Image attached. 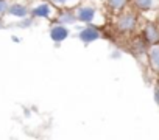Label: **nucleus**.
<instances>
[{
    "instance_id": "dca6fc26",
    "label": "nucleus",
    "mask_w": 159,
    "mask_h": 140,
    "mask_svg": "<svg viewBox=\"0 0 159 140\" xmlns=\"http://www.w3.org/2000/svg\"><path fill=\"white\" fill-rule=\"evenodd\" d=\"M109 56H111V59H119V58L122 56V51H120V50H112Z\"/></svg>"
},
{
    "instance_id": "f3484780",
    "label": "nucleus",
    "mask_w": 159,
    "mask_h": 140,
    "mask_svg": "<svg viewBox=\"0 0 159 140\" xmlns=\"http://www.w3.org/2000/svg\"><path fill=\"white\" fill-rule=\"evenodd\" d=\"M11 41H13V42H16V44L22 42V39H20L19 36H16V34H11Z\"/></svg>"
},
{
    "instance_id": "39448f33",
    "label": "nucleus",
    "mask_w": 159,
    "mask_h": 140,
    "mask_svg": "<svg viewBox=\"0 0 159 140\" xmlns=\"http://www.w3.org/2000/svg\"><path fill=\"white\" fill-rule=\"evenodd\" d=\"M140 34L147 41V44H157L159 42V22L147 20L140 27Z\"/></svg>"
},
{
    "instance_id": "4468645a",
    "label": "nucleus",
    "mask_w": 159,
    "mask_h": 140,
    "mask_svg": "<svg viewBox=\"0 0 159 140\" xmlns=\"http://www.w3.org/2000/svg\"><path fill=\"white\" fill-rule=\"evenodd\" d=\"M8 7H10V0H0V17H5L7 16Z\"/></svg>"
},
{
    "instance_id": "1a4fd4ad",
    "label": "nucleus",
    "mask_w": 159,
    "mask_h": 140,
    "mask_svg": "<svg viewBox=\"0 0 159 140\" xmlns=\"http://www.w3.org/2000/svg\"><path fill=\"white\" fill-rule=\"evenodd\" d=\"M55 22H59V24L67 25V27H73V25H76L78 20H76V16H75V10H73V8H64V10H59Z\"/></svg>"
},
{
    "instance_id": "a211bd4d",
    "label": "nucleus",
    "mask_w": 159,
    "mask_h": 140,
    "mask_svg": "<svg viewBox=\"0 0 159 140\" xmlns=\"http://www.w3.org/2000/svg\"><path fill=\"white\" fill-rule=\"evenodd\" d=\"M5 27V22H3V17H0V28Z\"/></svg>"
},
{
    "instance_id": "f8f14e48",
    "label": "nucleus",
    "mask_w": 159,
    "mask_h": 140,
    "mask_svg": "<svg viewBox=\"0 0 159 140\" xmlns=\"http://www.w3.org/2000/svg\"><path fill=\"white\" fill-rule=\"evenodd\" d=\"M50 3H53L58 10H64V8H75L81 3V0H48Z\"/></svg>"
},
{
    "instance_id": "f257e3e1",
    "label": "nucleus",
    "mask_w": 159,
    "mask_h": 140,
    "mask_svg": "<svg viewBox=\"0 0 159 140\" xmlns=\"http://www.w3.org/2000/svg\"><path fill=\"white\" fill-rule=\"evenodd\" d=\"M78 24L81 25H97L102 27L106 24V14H105V5H97L95 2L89 0H81V3L73 8Z\"/></svg>"
},
{
    "instance_id": "6e6552de",
    "label": "nucleus",
    "mask_w": 159,
    "mask_h": 140,
    "mask_svg": "<svg viewBox=\"0 0 159 140\" xmlns=\"http://www.w3.org/2000/svg\"><path fill=\"white\" fill-rule=\"evenodd\" d=\"M147 61L150 70L159 77V42L157 44H150L147 48Z\"/></svg>"
},
{
    "instance_id": "423d86ee",
    "label": "nucleus",
    "mask_w": 159,
    "mask_h": 140,
    "mask_svg": "<svg viewBox=\"0 0 159 140\" xmlns=\"http://www.w3.org/2000/svg\"><path fill=\"white\" fill-rule=\"evenodd\" d=\"M48 36H50V39H52L55 44H61V42H64L66 39H69V36H70V27L62 25V24H59V22H55V24L48 28Z\"/></svg>"
},
{
    "instance_id": "9d476101",
    "label": "nucleus",
    "mask_w": 159,
    "mask_h": 140,
    "mask_svg": "<svg viewBox=\"0 0 159 140\" xmlns=\"http://www.w3.org/2000/svg\"><path fill=\"white\" fill-rule=\"evenodd\" d=\"M131 3L140 13H150L159 8V0H131Z\"/></svg>"
},
{
    "instance_id": "0eeeda50",
    "label": "nucleus",
    "mask_w": 159,
    "mask_h": 140,
    "mask_svg": "<svg viewBox=\"0 0 159 140\" xmlns=\"http://www.w3.org/2000/svg\"><path fill=\"white\" fill-rule=\"evenodd\" d=\"M7 16L17 19V20L22 17H27V16H30V5L25 2H10Z\"/></svg>"
},
{
    "instance_id": "f03ea898",
    "label": "nucleus",
    "mask_w": 159,
    "mask_h": 140,
    "mask_svg": "<svg viewBox=\"0 0 159 140\" xmlns=\"http://www.w3.org/2000/svg\"><path fill=\"white\" fill-rule=\"evenodd\" d=\"M114 27L122 34H133L139 27V14L134 7H126L114 17Z\"/></svg>"
},
{
    "instance_id": "2eb2a0df",
    "label": "nucleus",
    "mask_w": 159,
    "mask_h": 140,
    "mask_svg": "<svg viewBox=\"0 0 159 140\" xmlns=\"http://www.w3.org/2000/svg\"><path fill=\"white\" fill-rule=\"evenodd\" d=\"M153 98H154V103L159 106V84L154 86V90H153Z\"/></svg>"
},
{
    "instance_id": "20e7f679",
    "label": "nucleus",
    "mask_w": 159,
    "mask_h": 140,
    "mask_svg": "<svg viewBox=\"0 0 159 140\" xmlns=\"http://www.w3.org/2000/svg\"><path fill=\"white\" fill-rule=\"evenodd\" d=\"M76 37L81 41L84 45H89V44H92V42L102 39L103 34H102L100 27H97V25H83L81 28L78 30Z\"/></svg>"
},
{
    "instance_id": "9b49d317",
    "label": "nucleus",
    "mask_w": 159,
    "mask_h": 140,
    "mask_svg": "<svg viewBox=\"0 0 159 140\" xmlns=\"http://www.w3.org/2000/svg\"><path fill=\"white\" fill-rule=\"evenodd\" d=\"M131 0H105V8L114 14L123 11L126 7H129Z\"/></svg>"
},
{
    "instance_id": "7ed1b4c3",
    "label": "nucleus",
    "mask_w": 159,
    "mask_h": 140,
    "mask_svg": "<svg viewBox=\"0 0 159 140\" xmlns=\"http://www.w3.org/2000/svg\"><path fill=\"white\" fill-rule=\"evenodd\" d=\"M58 8L48 0H36L30 5V14L39 20H56Z\"/></svg>"
},
{
    "instance_id": "ddd939ff",
    "label": "nucleus",
    "mask_w": 159,
    "mask_h": 140,
    "mask_svg": "<svg viewBox=\"0 0 159 140\" xmlns=\"http://www.w3.org/2000/svg\"><path fill=\"white\" fill-rule=\"evenodd\" d=\"M34 20H36V19H34V17L30 14V16H27V17H22V19H19L16 25H17L19 28H30V27H33Z\"/></svg>"
}]
</instances>
